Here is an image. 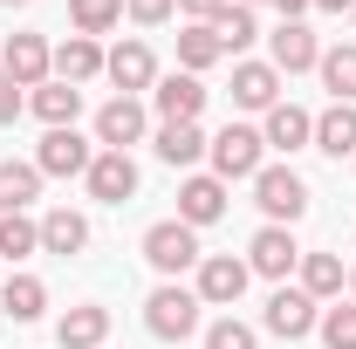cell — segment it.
Wrapping results in <instances>:
<instances>
[{
  "instance_id": "5bb4252c",
  "label": "cell",
  "mask_w": 356,
  "mask_h": 349,
  "mask_svg": "<svg viewBox=\"0 0 356 349\" xmlns=\"http://www.w3.org/2000/svg\"><path fill=\"white\" fill-rule=\"evenodd\" d=\"M178 219L199 233V226H213V219H226V178L213 172H192L185 185H178Z\"/></svg>"
},
{
  "instance_id": "5b68a950",
  "label": "cell",
  "mask_w": 356,
  "mask_h": 349,
  "mask_svg": "<svg viewBox=\"0 0 356 349\" xmlns=\"http://www.w3.org/2000/svg\"><path fill=\"white\" fill-rule=\"evenodd\" d=\"M192 274H199V281H192V295H199L206 308H233L240 295H247V281H254V267L233 261V254H206Z\"/></svg>"
},
{
  "instance_id": "484cf974",
  "label": "cell",
  "mask_w": 356,
  "mask_h": 349,
  "mask_svg": "<svg viewBox=\"0 0 356 349\" xmlns=\"http://www.w3.org/2000/svg\"><path fill=\"white\" fill-rule=\"evenodd\" d=\"M48 308V288L35 281V274H7L0 281V315H14V322H42Z\"/></svg>"
},
{
  "instance_id": "7402d4cb",
  "label": "cell",
  "mask_w": 356,
  "mask_h": 349,
  "mask_svg": "<svg viewBox=\"0 0 356 349\" xmlns=\"http://www.w3.org/2000/svg\"><path fill=\"white\" fill-rule=\"evenodd\" d=\"M151 144H158V158H165L172 172H185V165H199V158H206V144H213V137L199 131V124H158Z\"/></svg>"
},
{
  "instance_id": "603a6c76",
  "label": "cell",
  "mask_w": 356,
  "mask_h": 349,
  "mask_svg": "<svg viewBox=\"0 0 356 349\" xmlns=\"http://www.w3.org/2000/svg\"><path fill=\"white\" fill-rule=\"evenodd\" d=\"M315 151L329 158H356V103H329L315 117Z\"/></svg>"
},
{
  "instance_id": "4dcf8cb0",
  "label": "cell",
  "mask_w": 356,
  "mask_h": 349,
  "mask_svg": "<svg viewBox=\"0 0 356 349\" xmlns=\"http://www.w3.org/2000/svg\"><path fill=\"white\" fill-rule=\"evenodd\" d=\"M213 28H220L226 55H240V48H254V42H261V21H254V7H240V0L226 7V14H220V21H213Z\"/></svg>"
},
{
  "instance_id": "f546056e",
  "label": "cell",
  "mask_w": 356,
  "mask_h": 349,
  "mask_svg": "<svg viewBox=\"0 0 356 349\" xmlns=\"http://www.w3.org/2000/svg\"><path fill=\"white\" fill-rule=\"evenodd\" d=\"M69 21H76V35H110L117 21H124V0H69Z\"/></svg>"
},
{
  "instance_id": "60d3db41",
  "label": "cell",
  "mask_w": 356,
  "mask_h": 349,
  "mask_svg": "<svg viewBox=\"0 0 356 349\" xmlns=\"http://www.w3.org/2000/svg\"><path fill=\"white\" fill-rule=\"evenodd\" d=\"M240 7H261V0H240Z\"/></svg>"
},
{
  "instance_id": "cb8c5ba5",
  "label": "cell",
  "mask_w": 356,
  "mask_h": 349,
  "mask_svg": "<svg viewBox=\"0 0 356 349\" xmlns=\"http://www.w3.org/2000/svg\"><path fill=\"white\" fill-rule=\"evenodd\" d=\"M220 55H226V42H220V28H213V21H192V28L178 35V69H185V76H206Z\"/></svg>"
},
{
  "instance_id": "6da1fadb",
  "label": "cell",
  "mask_w": 356,
  "mask_h": 349,
  "mask_svg": "<svg viewBox=\"0 0 356 349\" xmlns=\"http://www.w3.org/2000/svg\"><path fill=\"white\" fill-rule=\"evenodd\" d=\"M254 206L267 213V226H295V219L309 213V185L295 165H261L254 172Z\"/></svg>"
},
{
  "instance_id": "2e32d148",
  "label": "cell",
  "mask_w": 356,
  "mask_h": 349,
  "mask_svg": "<svg viewBox=\"0 0 356 349\" xmlns=\"http://www.w3.org/2000/svg\"><path fill=\"white\" fill-rule=\"evenodd\" d=\"M55 343L62 349H103L110 343V308L103 302H76L62 322H55Z\"/></svg>"
},
{
  "instance_id": "3957f363",
  "label": "cell",
  "mask_w": 356,
  "mask_h": 349,
  "mask_svg": "<svg viewBox=\"0 0 356 349\" xmlns=\"http://www.w3.org/2000/svg\"><path fill=\"white\" fill-rule=\"evenodd\" d=\"M206 158H213V178H226V185H233V178H254V172L267 165V144H261V131H254V124H226V131L206 144Z\"/></svg>"
},
{
  "instance_id": "7a4b0ae2",
  "label": "cell",
  "mask_w": 356,
  "mask_h": 349,
  "mask_svg": "<svg viewBox=\"0 0 356 349\" xmlns=\"http://www.w3.org/2000/svg\"><path fill=\"white\" fill-rule=\"evenodd\" d=\"M199 295L192 288H178V281H165V288H151V302H144V329L158 336V343H185L192 329H199Z\"/></svg>"
},
{
  "instance_id": "d4e9b609",
  "label": "cell",
  "mask_w": 356,
  "mask_h": 349,
  "mask_svg": "<svg viewBox=\"0 0 356 349\" xmlns=\"http://www.w3.org/2000/svg\"><path fill=\"white\" fill-rule=\"evenodd\" d=\"M89 247V219L69 213V206H55V213H42V254H83Z\"/></svg>"
},
{
  "instance_id": "8992f818",
  "label": "cell",
  "mask_w": 356,
  "mask_h": 349,
  "mask_svg": "<svg viewBox=\"0 0 356 349\" xmlns=\"http://www.w3.org/2000/svg\"><path fill=\"white\" fill-rule=\"evenodd\" d=\"M267 336H281V343H302V336H315V322H322V302H309V295H302V288H288V281H281V288H274V295H267Z\"/></svg>"
},
{
  "instance_id": "4316f807",
  "label": "cell",
  "mask_w": 356,
  "mask_h": 349,
  "mask_svg": "<svg viewBox=\"0 0 356 349\" xmlns=\"http://www.w3.org/2000/svg\"><path fill=\"white\" fill-rule=\"evenodd\" d=\"M35 199H42V172L21 165V158H7L0 165V213H28Z\"/></svg>"
},
{
  "instance_id": "d6a6232c",
  "label": "cell",
  "mask_w": 356,
  "mask_h": 349,
  "mask_svg": "<svg viewBox=\"0 0 356 349\" xmlns=\"http://www.w3.org/2000/svg\"><path fill=\"white\" fill-rule=\"evenodd\" d=\"M206 349H261V336H254L247 322H233V315H220V322L206 329Z\"/></svg>"
},
{
  "instance_id": "9a60e30c",
  "label": "cell",
  "mask_w": 356,
  "mask_h": 349,
  "mask_svg": "<svg viewBox=\"0 0 356 349\" xmlns=\"http://www.w3.org/2000/svg\"><path fill=\"white\" fill-rule=\"evenodd\" d=\"M103 76L124 89V96L151 89V83H158V55H151V42H117L110 55H103Z\"/></svg>"
},
{
  "instance_id": "f1b7e54d",
  "label": "cell",
  "mask_w": 356,
  "mask_h": 349,
  "mask_svg": "<svg viewBox=\"0 0 356 349\" xmlns=\"http://www.w3.org/2000/svg\"><path fill=\"white\" fill-rule=\"evenodd\" d=\"M28 254H42V219L0 213V261H28Z\"/></svg>"
},
{
  "instance_id": "f35d334b",
  "label": "cell",
  "mask_w": 356,
  "mask_h": 349,
  "mask_svg": "<svg viewBox=\"0 0 356 349\" xmlns=\"http://www.w3.org/2000/svg\"><path fill=\"white\" fill-rule=\"evenodd\" d=\"M350 302H356V267H350Z\"/></svg>"
},
{
  "instance_id": "d6986e66",
  "label": "cell",
  "mask_w": 356,
  "mask_h": 349,
  "mask_svg": "<svg viewBox=\"0 0 356 349\" xmlns=\"http://www.w3.org/2000/svg\"><path fill=\"white\" fill-rule=\"evenodd\" d=\"M103 55H110V48L103 42H89V35H69V42L55 48V83H96V76H103Z\"/></svg>"
},
{
  "instance_id": "e0dca14e",
  "label": "cell",
  "mask_w": 356,
  "mask_h": 349,
  "mask_svg": "<svg viewBox=\"0 0 356 349\" xmlns=\"http://www.w3.org/2000/svg\"><path fill=\"white\" fill-rule=\"evenodd\" d=\"M233 103L240 110H274L281 103V69L274 62H233Z\"/></svg>"
},
{
  "instance_id": "ffe728a7",
  "label": "cell",
  "mask_w": 356,
  "mask_h": 349,
  "mask_svg": "<svg viewBox=\"0 0 356 349\" xmlns=\"http://www.w3.org/2000/svg\"><path fill=\"white\" fill-rule=\"evenodd\" d=\"M28 110L42 117L48 131H69V124L83 117V89H76V83H55V76H48V83L28 96Z\"/></svg>"
},
{
  "instance_id": "277c9868",
  "label": "cell",
  "mask_w": 356,
  "mask_h": 349,
  "mask_svg": "<svg viewBox=\"0 0 356 349\" xmlns=\"http://www.w3.org/2000/svg\"><path fill=\"white\" fill-rule=\"evenodd\" d=\"M144 261L158 267L165 281H178L185 267H199V261H206V254H199V233H192L185 219H158V226L144 233Z\"/></svg>"
},
{
  "instance_id": "ba28073f",
  "label": "cell",
  "mask_w": 356,
  "mask_h": 349,
  "mask_svg": "<svg viewBox=\"0 0 356 349\" xmlns=\"http://www.w3.org/2000/svg\"><path fill=\"white\" fill-rule=\"evenodd\" d=\"M144 131H151V117H144L137 96H110L96 110V144L103 151H131V144H144Z\"/></svg>"
},
{
  "instance_id": "b9f144b4",
  "label": "cell",
  "mask_w": 356,
  "mask_h": 349,
  "mask_svg": "<svg viewBox=\"0 0 356 349\" xmlns=\"http://www.w3.org/2000/svg\"><path fill=\"white\" fill-rule=\"evenodd\" d=\"M350 21H356V7H350Z\"/></svg>"
},
{
  "instance_id": "74e56055",
  "label": "cell",
  "mask_w": 356,
  "mask_h": 349,
  "mask_svg": "<svg viewBox=\"0 0 356 349\" xmlns=\"http://www.w3.org/2000/svg\"><path fill=\"white\" fill-rule=\"evenodd\" d=\"M315 7H322V14H343V7H356V0H315Z\"/></svg>"
},
{
  "instance_id": "ab89813d",
  "label": "cell",
  "mask_w": 356,
  "mask_h": 349,
  "mask_svg": "<svg viewBox=\"0 0 356 349\" xmlns=\"http://www.w3.org/2000/svg\"><path fill=\"white\" fill-rule=\"evenodd\" d=\"M0 7H28V0H0Z\"/></svg>"
},
{
  "instance_id": "52a82bcc",
  "label": "cell",
  "mask_w": 356,
  "mask_h": 349,
  "mask_svg": "<svg viewBox=\"0 0 356 349\" xmlns=\"http://www.w3.org/2000/svg\"><path fill=\"white\" fill-rule=\"evenodd\" d=\"M89 158H96V144L76 137V124H69V131H48L42 144H35V172L42 178H83Z\"/></svg>"
},
{
  "instance_id": "9c48e42d",
  "label": "cell",
  "mask_w": 356,
  "mask_h": 349,
  "mask_svg": "<svg viewBox=\"0 0 356 349\" xmlns=\"http://www.w3.org/2000/svg\"><path fill=\"white\" fill-rule=\"evenodd\" d=\"M48 69H55V48L42 42V35H7V48H0V76L21 89H42Z\"/></svg>"
},
{
  "instance_id": "8fae6325",
  "label": "cell",
  "mask_w": 356,
  "mask_h": 349,
  "mask_svg": "<svg viewBox=\"0 0 356 349\" xmlns=\"http://www.w3.org/2000/svg\"><path fill=\"white\" fill-rule=\"evenodd\" d=\"M247 267H254V274H267V281H288V274L302 267L295 233H288V226H261V233L247 240Z\"/></svg>"
},
{
  "instance_id": "ac0fdd59",
  "label": "cell",
  "mask_w": 356,
  "mask_h": 349,
  "mask_svg": "<svg viewBox=\"0 0 356 349\" xmlns=\"http://www.w3.org/2000/svg\"><path fill=\"white\" fill-rule=\"evenodd\" d=\"M261 144L267 151H302V144H315V117L302 103H274L267 124H261Z\"/></svg>"
},
{
  "instance_id": "4fadbf2b",
  "label": "cell",
  "mask_w": 356,
  "mask_h": 349,
  "mask_svg": "<svg viewBox=\"0 0 356 349\" xmlns=\"http://www.w3.org/2000/svg\"><path fill=\"white\" fill-rule=\"evenodd\" d=\"M151 103H158L165 124H199V110H206V83L185 76V69H178V76H158V83H151Z\"/></svg>"
},
{
  "instance_id": "7c38bea8",
  "label": "cell",
  "mask_w": 356,
  "mask_h": 349,
  "mask_svg": "<svg viewBox=\"0 0 356 349\" xmlns=\"http://www.w3.org/2000/svg\"><path fill=\"white\" fill-rule=\"evenodd\" d=\"M267 62H274L281 76H302V69H315V62H322L315 28H302V21H281V28L267 35Z\"/></svg>"
},
{
  "instance_id": "1f68e13d",
  "label": "cell",
  "mask_w": 356,
  "mask_h": 349,
  "mask_svg": "<svg viewBox=\"0 0 356 349\" xmlns=\"http://www.w3.org/2000/svg\"><path fill=\"white\" fill-rule=\"evenodd\" d=\"M315 336H322L329 349H356V302H336V308H322Z\"/></svg>"
},
{
  "instance_id": "30bf717a",
  "label": "cell",
  "mask_w": 356,
  "mask_h": 349,
  "mask_svg": "<svg viewBox=\"0 0 356 349\" xmlns=\"http://www.w3.org/2000/svg\"><path fill=\"white\" fill-rule=\"evenodd\" d=\"M83 178H89V199H103V206L137 199V165H131V151H96Z\"/></svg>"
},
{
  "instance_id": "e575fe53",
  "label": "cell",
  "mask_w": 356,
  "mask_h": 349,
  "mask_svg": "<svg viewBox=\"0 0 356 349\" xmlns=\"http://www.w3.org/2000/svg\"><path fill=\"white\" fill-rule=\"evenodd\" d=\"M21 110H28V103H21V83H7V76H0V131H7Z\"/></svg>"
},
{
  "instance_id": "836d02e7",
  "label": "cell",
  "mask_w": 356,
  "mask_h": 349,
  "mask_svg": "<svg viewBox=\"0 0 356 349\" xmlns=\"http://www.w3.org/2000/svg\"><path fill=\"white\" fill-rule=\"evenodd\" d=\"M124 14H131L137 28H158V21H172L178 0H124Z\"/></svg>"
},
{
  "instance_id": "83f0119b",
  "label": "cell",
  "mask_w": 356,
  "mask_h": 349,
  "mask_svg": "<svg viewBox=\"0 0 356 349\" xmlns=\"http://www.w3.org/2000/svg\"><path fill=\"white\" fill-rule=\"evenodd\" d=\"M322 89L336 96V103H356V42H336V48H322Z\"/></svg>"
},
{
  "instance_id": "d590c367",
  "label": "cell",
  "mask_w": 356,
  "mask_h": 349,
  "mask_svg": "<svg viewBox=\"0 0 356 349\" xmlns=\"http://www.w3.org/2000/svg\"><path fill=\"white\" fill-rule=\"evenodd\" d=\"M178 7H185L192 21H220V14H226V7H233V0H178Z\"/></svg>"
},
{
  "instance_id": "8d00e7d4",
  "label": "cell",
  "mask_w": 356,
  "mask_h": 349,
  "mask_svg": "<svg viewBox=\"0 0 356 349\" xmlns=\"http://www.w3.org/2000/svg\"><path fill=\"white\" fill-rule=\"evenodd\" d=\"M274 7H281V21H302V14H309L315 0H274Z\"/></svg>"
},
{
  "instance_id": "44dd1931",
  "label": "cell",
  "mask_w": 356,
  "mask_h": 349,
  "mask_svg": "<svg viewBox=\"0 0 356 349\" xmlns=\"http://www.w3.org/2000/svg\"><path fill=\"white\" fill-rule=\"evenodd\" d=\"M343 288H350L343 254H302V295L309 302H343Z\"/></svg>"
}]
</instances>
